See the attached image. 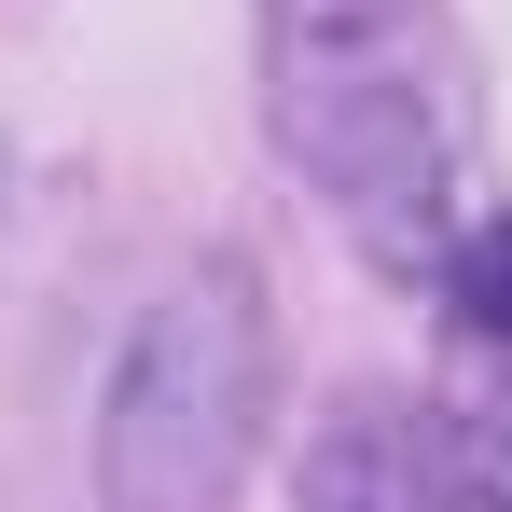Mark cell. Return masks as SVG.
<instances>
[{"label":"cell","mask_w":512,"mask_h":512,"mask_svg":"<svg viewBox=\"0 0 512 512\" xmlns=\"http://www.w3.org/2000/svg\"><path fill=\"white\" fill-rule=\"evenodd\" d=\"M263 125L388 277L443 263L457 111L429 56V0H263Z\"/></svg>","instance_id":"6da1fadb"},{"label":"cell","mask_w":512,"mask_h":512,"mask_svg":"<svg viewBox=\"0 0 512 512\" xmlns=\"http://www.w3.org/2000/svg\"><path fill=\"white\" fill-rule=\"evenodd\" d=\"M263 443V291L250 263H180L139 305L97 416V499L111 512H222Z\"/></svg>","instance_id":"7a4b0ae2"},{"label":"cell","mask_w":512,"mask_h":512,"mask_svg":"<svg viewBox=\"0 0 512 512\" xmlns=\"http://www.w3.org/2000/svg\"><path fill=\"white\" fill-rule=\"evenodd\" d=\"M291 512H429V429L402 388H346L333 416L305 429Z\"/></svg>","instance_id":"3957f363"},{"label":"cell","mask_w":512,"mask_h":512,"mask_svg":"<svg viewBox=\"0 0 512 512\" xmlns=\"http://www.w3.org/2000/svg\"><path fill=\"white\" fill-rule=\"evenodd\" d=\"M443 305H457L471 346H512V208L471 222V236H443Z\"/></svg>","instance_id":"277c9868"},{"label":"cell","mask_w":512,"mask_h":512,"mask_svg":"<svg viewBox=\"0 0 512 512\" xmlns=\"http://www.w3.org/2000/svg\"><path fill=\"white\" fill-rule=\"evenodd\" d=\"M443 512H512V416H471V429H457Z\"/></svg>","instance_id":"5b68a950"}]
</instances>
